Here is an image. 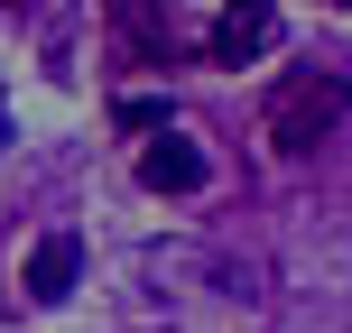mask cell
<instances>
[{
	"label": "cell",
	"instance_id": "cell-1",
	"mask_svg": "<svg viewBox=\"0 0 352 333\" xmlns=\"http://www.w3.org/2000/svg\"><path fill=\"white\" fill-rule=\"evenodd\" d=\"M343 111H352V84H343V74L297 65V74H278V93L260 102V130H269L278 158H306V148H324L343 130Z\"/></svg>",
	"mask_w": 352,
	"mask_h": 333
},
{
	"label": "cell",
	"instance_id": "cell-2",
	"mask_svg": "<svg viewBox=\"0 0 352 333\" xmlns=\"http://www.w3.org/2000/svg\"><path fill=\"white\" fill-rule=\"evenodd\" d=\"M278 47V0H223L213 19V65H260Z\"/></svg>",
	"mask_w": 352,
	"mask_h": 333
},
{
	"label": "cell",
	"instance_id": "cell-3",
	"mask_svg": "<svg viewBox=\"0 0 352 333\" xmlns=\"http://www.w3.org/2000/svg\"><path fill=\"white\" fill-rule=\"evenodd\" d=\"M74 278H84V241H74V231H47V241L28 250V297L37 306H65Z\"/></svg>",
	"mask_w": 352,
	"mask_h": 333
},
{
	"label": "cell",
	"instance_id": "cell-4",
	"mask_svg": "<svg viewBox=\"0 0 352 333\" xmlns=\"http://www.w3.org/2000/svg\"><path fill=\"white\" fill-rule=\"evenodd\" d=\"M204 148H195V139H148L140 148V185L148 194H195V185H204Z\"/></svg>",
	"mask_w": 352,
	"mask_h": 333
},
{
	"label": "cell",
	"instance_id": "cell-5",
	"mask_svg": "<svg viewBox=\"0 0 352 333\" xmlns=\"http://www.w3.org/2000/svg\"><path fill=\"white\" fill-rule=\"evenodd\" d=\"M111 28H121V47L140 56V65H167V19H158V10L121 0V10H111Z\"/></svg>",
	"mask_w": 352,
	"mask_h": 333
},
{
	"label": "cell",
	"instance_id": "cell-6",
	"mask_svg": "<svg viewBox=\"0 0 352 333\" xmlns=\"http://www.w3.org/2000/svg\"><path fill=\"white\" fill-rule=\"evenodd\" d=\"M111 121L121 130H167V102L158 93H130V102H111Z\"/></svg>",
	"mask_w": 352,
	"mask_h": 333
},
{
	"label": "cell",
	"instance_id": "cell-7",
	"mask_svg": "<svg viewBox=\"0 0 352 333\" xmlns=\"http://www.w3.org/2000/svg\"><path fill=\"white\" fill-rule=\"evenodd\" d=\"M334 10H352V0H334Z\"/></svg>",
	"mask_w": 352,
	"mask_h": 333
}]
</instances>
